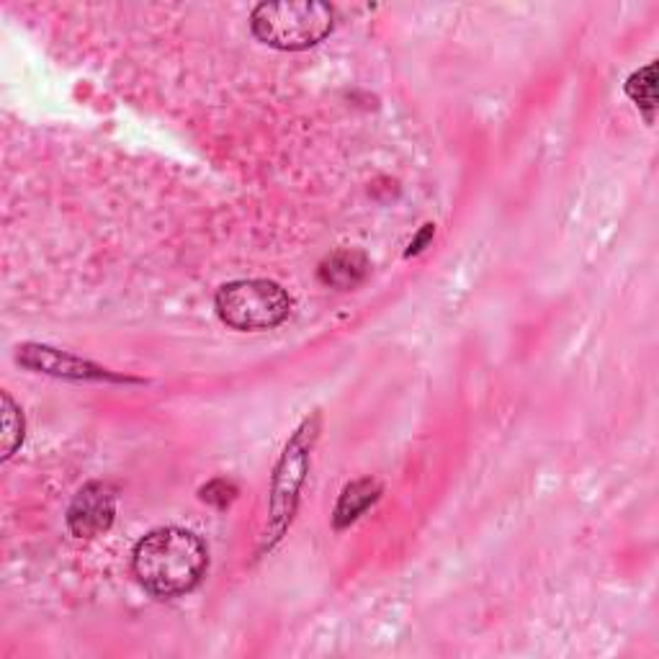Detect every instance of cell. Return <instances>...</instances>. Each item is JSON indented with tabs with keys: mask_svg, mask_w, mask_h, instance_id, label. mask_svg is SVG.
I'll list each match as a JSON object with an SVG mask.
<instances>
[{
	"mask_svg": "<svg viewBox=\"0 0 659 659\" xmlns=\"http://www.w3.org/2000/svg\"><path fill=\"white\" fill-rule=\"evenodd\" d=\"M626 93L651 121L657 109V64L649 62L647 68L636 70V73L626 81Z\"/></svg>",
	"mask_w": 659,
	"mask_h": 659,
	"instance_id": "8",
	"label": "cell"
},
{
	"mask_svg": "<svg viewBox=\"0 0 659 659\" xmlns=\"http://www.w3.org/2000/svg\"><path fill=\"white\" fill-rule=\"evenodd\" d=\"M369 274V261L363 253L356 250H340L333 253L325 263L320 266V281L335 289H354L367 278Z\"/></svg>",
	"mask_w": 659,
	"mask_h": 659,
	"instance_id": "6",
	"label": "cell"
},
{
	"mask_svg": "<svg viewBox=\"0 0 659 659\" xmlns=\"http://www.w3.org/2000/svg\"><path fill=\"white\" fill-rule=\"evenodd\" d=\"M19 361L34 371H45L55 376H73V379H101L106 376L104 369L93 367L81 358L60 354V350L47 346H24L19 354Z\"/></svg>",
	"mask_w": 659,
	"mask_h": 659,
	"instance_id": "5",
	"label": "cell"
},
{
	"mask_svg": "<svg viewBox=\"0 0 659 659\" xmlns=\"http://www.w3.org/2000/svg\"><path fill=\"white\" fill-rule=\"evenodd\" d=\"M253 34L263 45L299 52L320 45L333 32L335 11L320 0H281L261 3L250 16Z\"/></svg>",
	"mask_w": 659,
	"mask_h": 659,
	"instance_id": "2",
	"label": "cell"
},
{
	"mask_svg": "<svg viewBox=\"0 0 659 659\" xmlns=\"http://www.w3.org/2000/svg\"><path fill=\"white\" fill-rule=\"evenodd\" d=\"M431 235H433V227H431V225H428V227H426V232H422V235H420V238L412 242V245H410V250H407V255H412V253H420V250H422V245H426V240H428V238H431Z\"/></svg>",
	"mask_w": 659,
	"mask_h": 659,
	"instance_id": "11",
	"label": "cell"
},
{
	"mask_svg": "<svg viewBox=\"0 0 659 659\" xmlns=\"http://www.w3.org/2000/svg\"><path fill=\"white\" fill-rule=\"evenodd\" d=\"M117 515V494L109 484L91 482L68 507V528L77 539H96L111 528Z\"/></svg>",
	"mask_w": 659,
	"mask_h": 659,
	"instance_id": "4",
	"label": "cell"
},
{
	"mask_svg": "<svg viewBox=\"0 0 659 659\" xmlns=\"http://www.w3.org/2000/svg\"><path fill=\"white\" fill-rule=\"evenodd\" d=\"M376 498H379V484L371 482V479H363V482H354L350 487H346V492L340 494L338 507H335V526L343 528L348 526V523H354Z\"/></svg>",
	"mask_w": 659,
	"mask_h": 659,
	"instance_id": "7",
	"label": "cell"
},
{
	"mask_svg": "<svg viewBox=\"0 0 659 659\" xmlns=\"http://www.w3.org/2000/svg\"><path fill=\"white\" fill-rule=\"evenodd\" d=\"M235 494H238L235 484L225 482V479H214V482H209L202 490V500H204V503H209V505L227 507L235 500Z\"/></svg>",
	"mask_w": 659,
	"mask_h": 659,
	"instance_id": "10",
	"label": "cell"
},
{
	"mask_svg": "<svg viewBox=\"0 0 659 659\" xmlns=\"http://www.w3.org/2000/svg\"><path fill=\"white\" fill-rule=\"evenodd\" d=\"M21 441H24V418L9 394H3V458L16 454Z\"/></svg>",
	"mask_w": 659,
	"mask_h": 659,
	"instance_id": "9",
	"label": "cell"
},
{
	"mask_svg": "<svg viewBox=\"0 0 659 659\" xmlns=\"http://www.w3.org/2000/svg\"><path fill=\"white\" fill-rule=\"evenodd\" d=\"M209 567L204 541L183 528H157L132 554L134 577L157 598H178L202 583Z\"/></svg>",
	"mask_w": 659,
	"mask_h": 659,
	"instance_id": "1",
	"label": "cell"
},
{
	"mask_svg": "<svg viewBox=\"0 0 659 659\" xmlns=\"http://www.w3.org/2000/svg\"><path fill=\"white\" fill-rule=\"evenodd\" d=\"M219 320L232 330H271L289 317L291 299L281 286L263 278L232 281L217 291Z\"/></svg>",
	"mask_w": 659,
	"mask_h": 659,
	"instance_id": "3",
	"label": "cell"
}]
</instances>
